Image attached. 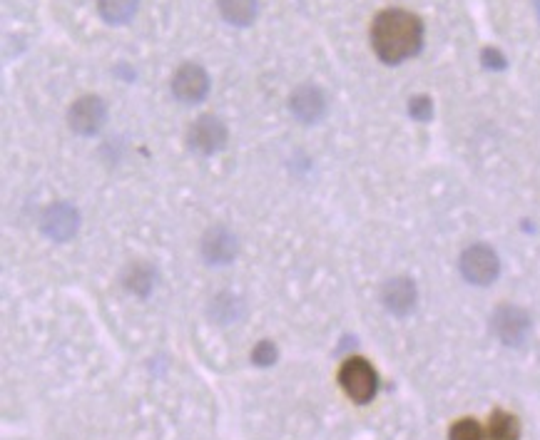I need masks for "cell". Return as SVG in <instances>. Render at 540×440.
I'll list each match as a JSON object with an SVG mask.
<instances>
[{"label": "cell", "mask_w": 540, "mask_h": 440, "mask_svg": "<svg viewBox=\"0 0 540 440\" xmlns=\"http://www.w3.org/2000/svg\"><path fill=\"white\" fill-rule=\"evenodd\" d=\"M371 48L386 65H401L416 58L424 48V23L409 10H381L371 23Z\"/></svg>", "instance_id": "cell-1"}, {"label": "cell", "mask_w": 540, "mask_h": 440, "mask_svg": "<svg viewBox=\"0 0 540 440\" xmlns=\"http://www.w3.org/2000/svg\"><path fill=\"white\" fill-rule=\"evenodd\" d=\"M339 383L354 403H369L379 388V376L366 358H349L339 371Z\"/></svg>", "instance_id": "cell-2"}, {"label": "cell", "mask_w": 540, "mask_h": 440, "mask_svg": "<svg viewBox=\"0 0 540 440\" xmlns=\"http://www.w3.org/2000/svg\"><path fill=\"white\" fill-rule=\"evenodd\" d=\"M68 122L70 130L78 132V135L83 137L98 135L105 127V122H108V105L95 95L80 97V100L70 107Z\"/></svg>", "instance_id": "cell-3"}, {"label": "cell", "mask_w": 540, "mask_h": 440, "mask_svg": "<svg viewBox=\"0 0 540 440\" xmlns=\"http://www.w3.org/2000/svg\"><path fill=\"white\" fill-rule=\"evenodd\" d=\"M498 271H501V262H498V254L493 252L486 244H473L463 252L461 257V274L466 276L471 284H491L496 281Z\"/></svg>", "instance_id": "cell-4"}, {"label": "cell", "mask_w": 540, "mask_h": 440, "mask_svg": "<svg viewBox=\"0 0 540 440\" xmlns=\"http://www.w3.org/2000/svg\"><path fill=\"white\" fill-rule=\"evenodd\" d=\"M210 92V75L202 65L185 63L177 68L175 78H172V95L185 105H197Z\"/></svg>", "instance_id": "cell-5"}, {"label": "cell", "mask_w": 540, "mask_h": 440, "mask_svg": "<svg viewBox=\"0 0 540 440\" xmlns=\"http://www.w3.org/2000/svg\"><path fill=\"white\" fill-rule=\"evenodd\" d=\"M187 142H190V150L200 155H215L227 145V127L215 115H202L187 132Z\"/></svg>", "instance_id": "cell-6"}, {"label": "cell", "mask_w": 540, "mask_h": 440, "mask_svg": "<svg viewBox=\"0 0 540 440\" xmlns=\"http://www.w3.org/2000/svg\"><path fill=\"white\" fill-rule=\"evenodd\" d=\"M493 331H496V336L503 344L518 346L526 341L528 331H531V319L518 306H501L493 314Z\"/></svg>", "instance_id": "cell-7"}, {"label": "cell", "mask_w": 540, "mask_h": 440, "mask_svg": "<svg viewBox=\"0 0 540 440\" xmlns=\"http://www.w3.org/2000/svg\"><path fill=\"white\" fill-rule=\"evenodd\" d=\"M289 110L304 125H317L326 115V97L317 85H299L289 97Z\"/></svg>", "instance_id": "cell-8"}, {"label": "cell", "mask_w": 540, "mask_h": 440, "mask_svg": "<svg viewBox=\"0 0 540 440\" xmlns=\"http://www.w3.org/2000/svg\"><path fill=\"white\" fill-rule=\"evenodd\" d=\"M202 254L210 264H229L237 257V237L224 227L210 229L202 239Z\"/></svg>", "instance_id": "cell-9"}, {"label": "cell", "mask_w": 540, "mask_h": 440, "mask_svg": "<svg viewBox=\"0 0 540 440\" xmlns=\"http://www.w3.org/2000/svg\"><path fill=\"white\" fill-rule=\"evenodd\" d=\"M43 232L55 242H65L78 232V212L70 204H55L45 212Z\"/></svg>", "instance_id": "cell-10"}, {"label": "cell", "mask_w": 540, "mask_h": 440, "mask_svg": "<svg viewBox=\"0 0 540 440\" xmlns=\"http://www.w3.org/2000/svg\"><path fill=\"white\" fill-rule=\"evenodd\" d=\"M381 299H384V306L396 316H406L409 311H414L416 306V286L411 279H391L389 284L381 291Z\"/></svg>", "instance_id": "cell-11"}, {"label": "cell", "mask_w": 540, "mask_h": 440, "mask_svg": "<svg viewBox=\"0 0 540 440\" xmlns=\"http://www.w3.org/2000/svg\"><path fill=\"white\" fill-rule=\"evenodd\" d=\"M217 8L227 23L247 28L257 18V0H217Z\"/></svg>", "instance_id": "cell-12"}, {"label": "cell", "mask_w": 540, "mask_h": 440, "mask_svg": "<svg viewBox=\"0 0 540 440\" xmlns=\"http://www.w3.org/2000/svg\"><path fill=\"white\" fill-rule=\"evenodd\" d=\"M140 0H98L100 18L108 25H125L137 13Z\"/></svg>", "instance_id": "cell-13"}, {"label": "cell", "mask_w": 540, "mask_h": 440, "mask_svg": "<svg viewBox=\"0 0 540 440\" xmlns=\"http://www.w3.org/2000/svg\"><path fill=\"white\" fill-rule=\"evenodd\" d=\"M488 440H521V423L506 411H496L488 423Z\"/></svg>", "instance_id": "cell-14"}, {"label": "cell", "mask_w": 540, "mask_h": 440, "mask_svg": "<svg viewBox=\"0 0 540 440\" xmlns=\"http://www.w3.org/2000/svg\"><path fill=\"white\" fill-rule=\"evenodd\" d=\"M122 281H125V286L132 291V294L145 296V294H150L152 284H155V271H152L147 264H132Z\"/></svg>", "instance_id": "cell-15"}, {"label": "cell", "mask_w": 540, "mask_h": 440, "mask_svg": "<svg viewBox=\"0 0 540 440\" xmlns=\"http://www.w3.org/2000/svg\"><path fill=\"white\" fill-rule=\"evenodd\" d=\"M448 438L451 440H486V433H483V428L478 426L473 418H463V421L453 423Z\"/></svg>", "instance_id": "cell-16"}, {"label": "cell", "mask_w": 540, "mask_h": 440, "mask_svg": "<svg viewBox=\"0 0 540 440\" xmlns=\"http://www.w3.org/2000/svg\"><path fill=\"white\" fill-rule=\"evenodd\" d=\"M252 361L259 363V366H269V363L277 361V349H274V344L262 341V344L252 351Z\"/></svg>", "instance_id": "cell-17"}, {"label": "cell", "mask_w": 540, "mask_h": 440, "mask_svg": "<svg viewBox=\"0 0 540 440\" xmlns=\"http://www.w3.org/2000/svg\"><path fill=\"white\" fill-rule=\"evenodd\" d=\"M409 110H411V115H414L416 120H421V122L431 120V115H433V105H431L429 97H414L409 105Z\"/></svg>", "instance_id": "cell-18"}]
</instances>
